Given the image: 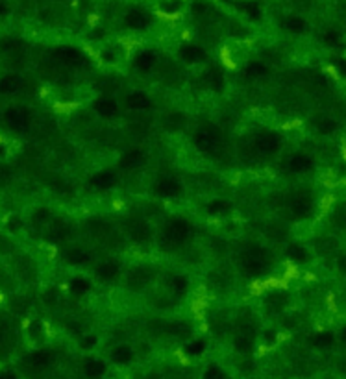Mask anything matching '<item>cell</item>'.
Here are the masks:
<instances>
[{
	"label": "cell",
	"mask_w": 346,
	"mask_h": 379,
	"mask_svg": "<svg viewBox=\"0 0 346 379\" xmlns=\"http://www.w3.org/2000/svg\"><path fill=\"white\" fill-rule=\"evenodd\" d=\"M222 378V374H220L219 368H209L207 374H205V379H220Z\"/></svg>",
	"instance_id": "cell-36"
},
{
	"label": "cell",
	"mask_w": 346,
	"mask_h": 379,
	"mask_svg": "<svg viewBox=\"0 0 346 379\" xmlns=\"http://www.w3.org/2000/svg\"><path fill=\"white\" fill-rule=\"evenodd\" d=\"M228 209H230V205H228L226 202H222V200H215V202L209 204V211H211V213H222V211H228Z\"/></svg>",
	"instance_id": "cell-31"
},
{
	"label": "cell",
	"mask_w": 346,
	"mask_h": 379,
	"mask_svg": "<svg viewBox=\"0 0 346 379\" xmlns=\"http://www.w3.org/2000/svg\"><path fill=\"white\" fill-rule=\"evenodd\" d=\"M67 235H69V228H67V226H57V228H54L52 233H50V239L63 240V239H67Z\"/></svg>",
	"instance_id": "cell-29"
},
{
	"label": "cell",
	"mask_w": 346,
	"mask_h": 379,
	"mask_svg": "<svg viewBox=\"0 0 346 379\" xmlns=\"http://www.w3.org/2000/svg\"><path fill=\"white\" fill-rule=\"evenodd\" d=\"M195 146L204 154H215L219 148V137L211 130H198L195 134Z\"/></svg>",
	"instance_id": "cell-6"
},
{
	"label": "cell",
	"mask_w": 346,
	"mask_h": 379,
	"mask_svg": "<svg viewBox=\"0 0 346 379\" xmlns=\"http://www.w3.org/2000/svg\"><path fill=\"white\" fill-rule=\"evenodd\" d=\"M0 379H17V378H15V374L11 372H4V374H0Z\"/></svg>",
	"instance_id": "cell-38"
},
{
	"label": "cell",
	"mask_w": 346,
	"mask_h": 379,
	"mask_svg": "<svg viewBox=\"0 0 346 379\" xmlns=\"http://www.w3.org/2000/svg\"><path fill=\"white\" fill-rule=\"evenodd\" d=\"M317 130L320 132V134H333V132L337 130V122H335L333 119H328V117H324L322 120H318Z\"/></svg>",
	"instance_id": "cell-26"
},
{
	"label": "cell",
	"mask_w": 346,
	"mask_h": 379,
	"mask_svg": "<svg viewBox=\"0 0 346 379\" xmlns=\"http://www.w3.org/2000/svg\"><path fill=\"white\" fill-rule=\"evenodd\" d=\"M332 342H333V337L330 333H322V335H318L317 338V344L320 346H328V344H332Z\"/></svg>",
	"instance_id": "cell-34"
},
{
	"label": "cell",
	"mask_w": 346,
	"mask_h": 379,
	"mask_svg": "<svg viewBox=\"0 0 346 379\" xmlns=\"http://www.w3.org/2000/svg\"><path fill=\"white\" fill-rule=\"evenodd\" d=\"M104 370H106V365L102 361L91 359V361L85 363V374L87 376H100V374H104Z\"/></svg>",
	"instance_id": "cell-23"
},
{
	"label": "cell",
	"mask_w": 346,
	"mask_h": 379,
	"mask_svg": "<svg viewBox=\"0 0 346 379\" xmlns=\"http://www.w3.org/2000/svg\"><path fill=\"white\" fill-rule=\"evenodd\" d=\"M71 288L74 292H78V294H82V292H87V290H89V283L85 280H74L71 283Z\"/></svg>",
	"instance_id": "cell-30"
},
{
	"label": "cell",
	"mask_w": 346,
	"mask_h": 379,
	"mask_svg": "<svg viewBox=\"0 0 346 379\" xmlns=\"http://www.w3.org/2000/svg\"><path fill=\"white\" fill-rule=\"evenodd\" d=\"M26 363H28L32 368H47L50 365V353L47 351H34L26 357Z\"/></svg>",
	"instance_id": "cell-17"
},
{
	"label": "cell",
	"mask_w": 346,
	"mask_h": 379,
	"mask_svg": "<svg viewBox=\"0 0 346 379\" xmlns=\"http://www.w3.org/2000/svg\"><path fill=\"white\" fill-rule=\"evenodd\" d=\"M21 87V78L17 74H6L0 80V93H15Z\"/></svg>",
	"instance_id": "cell-19"
},
{
	"label": "cell",
	"mask_w": 346,
	"mask_h": 379,
	"mask_svg": "<svg viewBox=\"0 0 346 379\" xmlns=\"http://www.w3.org/2000/svg\"><path fill=\"white\" fill-rule=\"evenodd\" d=\"M128 232H130V235H132L135 240H143L148 237L150 228L145 224V222H141V220H135L132 224H128Z\"/></svg>",
	"instance_id": "cell-18"
},
{
	"label": "cell",
	"mask_w": 346,
	"mask_h": 379,
	"mask_svg": "<svg viewBox=\"0 0 346 379\" xmlns=\"http://www.w3.org/2000/svg\"><path fill=\"white\" fill-rule=\"evenodd\" d=\"M172 333H176V335H187L189 333V326L184 322H178L172 326Z\"/></svg>",
	"instance_id": "cell-32"
},
{
	"label": "cell",
	"mask_w": 346,
	"mask_h": 379,
	"mask_svg": "<svg viewBox=\"0 0 346 379\" xmlns=\"http://www.w3.org/2000/svg\"><path fill=\"white\" fill-rule=\"evenodd\" d=\"M324 41L328 43V45H333V43L339 41V34H337V32H328V34L324 35Z\"/></svg>",
	"instance_id": "cell-35"
},
{
	"label": "cell",
	"mask_w": 346,
	"mask_h": 379,
	"mask_svg": "<svg viewBox=\"0 0 346 379\" xmlns=\"http://www.w3.org/2000/svg\"><path fill=\"white\" fill-rule=\"evenodd\" d=\"M155 192H157L159 196H167V198L178 196V194L182 192V185H180L176 180L165 178V180H159V182L155 183Z\"/></svg>",
	"instance_id": "cell-12"
},
{
	"label": "cell",
	"mask_w": 346,
	"mask_h": 379,
	"mask_svg": "<svg viewBox=\"0 0 346 379\" xmlns=\"http://www.w3.org/2000/svg\"><path fill=\"white\" fill-rule=\"evenodd\" d=\"M247 9L250 11V13L254 15V17H257V6H254V4H248Z\"/></svg>",
	"instance_id": "cell-37"
},
{
	"label": "cell",
	"mask_w": 346,
	"mask_h": 379,
	"mask_svg": "<svg viewBox=\"0 0 346 379\" xmlns=\"http://www.w3.org/2000/svg\"><path fill=\"white\" fill-rule=\"evenodd\" d=\"M93 109L97 115H100L102 119H111L119 113V105L113 98H99L93 105Z\"/></svg>",
	"instance_id": "cell-10"
},
{
	"label": "cell",
	"mask_w": 346,
	"mask_h": 379,
	"mask_svg": "<svg viewBox=\"0 0 346 379\" xmlns=\"http://www.w3.org/2000/svg\"><path fill=\"white\" fill-rule=\"evenodd\" d=\"M182 56H184L185 61L195 63V61H200L204 57V50L200 48V47H195V45H187V47L182 48Z\"/></svg>",
	"instance_id": "cell-20"
},
{
	"label": "cell",
	"mask_w": 346,
	"mask_h": 379,
	"mask_svg": "<svg viewBox=\"0 0 346 379\" xmlns=\"http://www.w3.org/2000/svg\"><path fill=\"white\" fill-rule=\"evenodd\" d=\"M143 159H145V155H143L141 150H130V152H126V154L122 155V167H135V165H139V163H143Z\"/></svg>",
	"instance_id": "cell-21"
},
{
	"label": "cell",
	"mask_w": 346,
	"mask_h": 379,
	"mask_svg": "<svg viewBox=\"0 0 346 379\" xmlns=\"http://www.w3.org/2000/svg\"><path fill=\"white\" fill-rule=\"evenodd\" d=\"M241 267L248 276H261L265 274L270 267V257L269 253L265 252L263 248L252 246L247 248L243 255H241Z\"/></svg>",
	"instance_id": "cell-2"
},
{
	"label": "cell",
	"mask_w": 346,
	"mask_h": 379,
	"mask_svg": "<svg viewBox=\"0 0 346 379\" xmlns=\"http://www.w3.org/2000/svg\"><path fill=\"white\" fill-rule=\"evenodd\" d=\"M172 290L176 292V294H184L185 290H187V287H189V283H187V280H185L184 276H176V278H172Z\"/></svg>",
	"instance_id": "cell-27"
},
{
	"label": "cell",
	"mask_w": 346,
	"mask_h": 379,
	"mask_svg": "<svg viewBox=\"0 0 346 379\" xmlns=\"http://www.w3.org/2000/svg\"><path fill=\"white\" fill-rule=\"evenodd\" d=\"M287 167H289L291 172H297V174H300V172H307L309 169H313V161H311L309 155L295 154L289 159V165H287Z\"/></svg>",
	"instance_id": "cell-14"
},
{
	"label": "cell",
	"mask_w": 346,
	"mask_h": 379,
	"mask_svg": "<svg viewBox=\"0 0 346 379\" xmlns=\"http://www.w3.org/2000/svg\"><path fill=\"white\" fill-rule=\"evenodd\" d=\"M54 57L63 61V63L71 65V67H76V65L84 63V56L78 48H72V47H59V48L54 50Z\"/></svg>",
	"instance_id": "cell-8"
},
{
	"label": "cell",
	"mask_w": 346,
	"mask_h": 379,
	"mask_svg": "<svg viewBox=\"0 0 346 379\" xmlns=\"http://www.w3.org/2000/svg\"><path fill=\"white\" fill-rule=\"evenodd\" d=\"M189 235H191V228L187 222L172 220L161 230L159 237H157V244L161 246L163 250H176L189 239Z\"/></svg>",
	"instance_id": "cell-1"
},
{
	"label": "cell",
	"mask_w": 346,
	"mask_h": 379,
	"mask_svg": "<svg viewBox=\"0 0 346 379\" xmlns=\"http://www.w3.org/2000/svg\"><path fill=\"white\" fill-rule=\"evenodd\" d=\"M111 357H113V361H117V363H128V361H132V357H134V351H132L130 346H117L113 350V353H111Z\"/></svg>",
	"instance_id": "cell-22"
},
{
	"label": "cell",
	"mask_w": 346,
	"mask_h": 379,
	"mask_svg": "<svg viewBox=\"0 0 346 379\" xmlns=\"http://www.w3.org/2000/svg\"><path fill=\"white\" fill-rule=\"evenodd\" d=\"M305 21L302 17H289L287 21H285V28L289 30V32H295V34H300V32H304L305 30Z\"/></svg>",
	"instance_id": "cell-24"
},
{
	"label": "cell",
	"mask_w": 346,
	"mask_h": 379,
	"mask_svg": "<svg viewBox=\"0 0 346 379\" xmlns=\"http://www.w3.org/2000/svg\"><path fill=\"white\" fill-rule=\"evenodd\" d=\"M120 274V265L117 261H104L99 268H97V276L102 278L104 281H111L115 278H119Z\"/></svg>",
	"instance_id": "cell-15"
},
{
	"label": "cell",
	"mask_w": 346,
	"mask_h": 379,
	"mask_svg": "<svg viewBox=\"0 0 346 379\" xmlns=\"http://www.w3.org/2000/svg\"><path fill=\"white\" fill-rule=\"evenodd\" d=\"M282 135L272 134V132H265L257 139L254 141V148L257 150V154L261 155H272L282 148Z\"/></svg>",
	"instance_id": "cell-3"
},
{
	"label": "cell",
	"mask_w": 346,
	"mask_h": 379,
	"mask_svg": "<svg viewBox=\"0 0 346 379\" xmlns=\"http://www.w3.org/2000/svg\"><path fill=\"white\" fill-rule=\"evenodd\" d=\"M245 72H247V76H250V78H259L267 72V67H265L263 63H259V61H252V63L247 65Z\"/></svg>",
	"instance_id": "cell-25"
},
{
	"label": "cell",
	"mask_w": 346,
	"mask_h": 379,
	"mask_svg": "<svg viewBox=\"0 0 346 379\" xmlns=\"http://www.w3.org/2000/svg\"><path fill=\"white\" fill-rule=\"evenodd\" d=\"M4 119H6L7 126L13 128L15 132H24V130L30 126L32 115H30V111L24 109V107H9V109H6V113H4Z\"/></svg>",
	"instance_id": "cell-4"
},
{
	"label": "cell",
	"mask_w": 346,
	"mask_h": 379,
	"mask_svg": "<svg viewBox=\"0 0 346 379\" xmlns=\"http://www.w3.org/2000/svg\"><path fill=\"white\" fill-rule=\"evenodd\" d=\"M200 351H204V342L202 340H197V342L187 346V353H200Z\"/></svg>",
	"instance_id": "cell-33"
},
{
	"label": "cell",
	"mask_w": 346,
	"mask_h": 379,
	"mask_svg": "<svg viewBox=\"0 0 346 379\" xmlns=\"http://www.w3.org/2000/svg\"><path fill=\"white\" fill-rule=\"evenodd\" d=\"M289 255H291V257H293L295 261H304L305 257H307V253H305V250L302 248V246H298V244L289 246Z\"/></svg>",
	"instance_id": "cell-28"
},
{
	"label": "cell",
	"mask_w": 346,
	"mask_h": 379,
	"mask_svg": "<svg viewBox=\"0 0 346 379\" xmlns=\"http://www.w3.org/2000/svg\"><path fill=\"white\" fill-rule=\"evenodd\" d=\"M345 342H346V331H345Z\"/></svg>",
	"instance_id": "cell-40"
},
{
	"label": "cell",
	"mask_w": 346,
	"mask_h": 379,
	"mask_svg": "<svg viewBox=\"0 0 346 379\" xmlns=\"http://www.w3.org/2000/svg\"><path fill=\"white\" fill-rule=\"evenodd\" d=\"M337 63H339V67H341V69H343V74H346V61H343V59H339Z\"/></svg>",
	"instance_id": "cell-39"
},
{
	"label": "cell",
	"mask_w": 346,
	"mask_h": 379,
	"mask_svg": "<svg viewBox=\"0 0 346 379\" xmlns=\"http://www.w3.org/2000/svg\"><path fill=\"white\" fill-rule=\"evenodd\" d=\"M155 63H157V56H155V52L152 50H143L137 54L135 57V67L141 70V72H150V70L154 69Z\"/></svg>",
	"instance_id": "cell-13"
},
{
	"label": "cell",
	"mask_w": 346,
	"mask_h": 379,
	"mask_svg": "<svg viewBox=\"0 0 346 379\" xmlns=\"http://www.w3.org/2000/svg\"><path fill=\"white\" fill-rule=\"evenodd\" d=\"M126 24L134 30L148 28L150 24H152V15H150L147 9L134 7V9H130L126 13Z\"/></svg>",
	"instance_id": "cell-7"
},
{
	"label": "cell",
	"mask_w": 346,
	"mask_h": 379,
	"mask_svg": "<svg viewBox=\"0 0 346 379\" xmlns=\"http://www.w3.org/2000/svg\"><path fill=\"white\" fill-rule=\"evenodd\" d=\"M65 259H67L69 265H84V263L91 259V255L84 248H71L69 252L65 253Z\"/></svg>",
	"instance_id": "cell-16"
},
{
	"label": "cell",
	"mask_w": 346,
	"mask_h": 379,
	"mask_svg": "<svg viewBox=\"0 0 346 379\" xmlns=\"http://www.w3.org/2000/svg\"><path fill=\"white\" fill-rule=\"evenodd\" d=\"M289 211L293 217L297 218H305L313 213V198L307 192H298L291 198L289 202Z\"/></svg>",
	"instance_id": "cell-5"
},
{
	"label": "cell",
	"mask_w": 346,
	"mask_h": 379,
	"mask_svg": "<svg viewBox=\"0 0 346 379\" xmlns=\"http://www.w3.org/2000/svg\"><path fill=\"white\" fill-rule=\"evenodd\" d=\"M95 189H100V190H107L111 189L115 183H117V174H115L113 170H100L97 174L91 176V180H89Z\"/></svg>",
	"instance_id": "cell-9"
},
{
	"label": "cell",
	"mask_w": 346,
	"mask_h": 379,
	"mask_svg": "<svg viewBox=\"0 0 346 379\" xmlns=\"http://www.w3.org/2000/svg\"><path fill=\"white\" fill-rule=\"evenodd\" d=\"M126 105L130 109H134V111H145V109H148L150 105H152V100H150L147 93L135 91L130 93L126 96Z\"/></svg>",
	"instance_id": "cell-11"
}]
</instances>
